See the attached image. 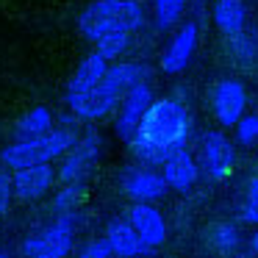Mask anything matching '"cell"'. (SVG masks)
Here are the masks:
<instances>
[{"label":"cell","instance_id":"1","mask_svg":"<svg viewBox=\"0 0 258 258\" xmlns=\"http://www.w3.org/2000/svg\"><path fill=\"white\" fill-rule=\"evenodd\" d=\"M189 131L191 119L186 106L172 97H161L147 108L139 131L128 145L142 164H164L169 156L186 147Z\"/></svg>","mask_w":258,"mask_h":258},{"label":"cell","instance_id":"2","mask_svg":"<svg viewBox=\"0 0 258 258\" xmlns=\"http://www.w3.org/2000/svg\"><path fill=\"white\" fill-rule=\"evenodd\" d=\"M147 75L150 73H147L145 64H134V61L114 64V67H108V73L103 75V81L84 97V100L70 106V111L78 119H103L106 114H111L114 108L125 100V95H128L136 84H145Z\"/></svg>","mask_w":258,"mask_h":258},{"label":"cell","instance_id":"3","mask_svg":"<svg viewBox=\"0 0 258 258\" xmlns=\"http://www.w3.org/2000/svg\"><path fill=\"white\" fill-rule=\"evenodd\" d=\"M145 12L136 0H95L81 12L78 28L89 42H100L111 31H131L142 28Z\"/></svg>","mask_w":258,"mask_h":258},{"label":"cell","instance_id":"4","mask_svg":"<svg viewBox=\"0 0 258 258\" xmlns=\"http://www.w3.org/2000/svg\"><path fill=\"white\" fill-rule=\"evenodd\" d=\"M78 145V128H53L50 134L39 136V139L28 142H14V145L3 147L0 153V164L12 169H25L36 167V164H53L56 158H64L73 147Z\"/></svg>","mask_w":258,"mask_h":258},{"label":"cell","instance_id":"5","mask_svg":"<svg viewBox=\"0 0 258 258\" xmlns=\"http://www.w3.org/2000/svg\"><path fill=\"white\" fill-rule=\"evenodd\" d=\"M73 230H75V214H58L45 230L25 239L23 255L25 258H64L73 250Z\"/></svg>","mask_w":258,"mask_h":258},{"label":"cell","instance_id":"6","mask_svg":"<svg viewBox=\"0 0 258 258\" xmlns=\"http://www.w3.org/2000/svg\"><path fill=\"white\" fill-rule=\"evenodd\" d=\"M97 158H100V134L97 131H86L78 139V145L64 156L61 167H58L61 186H84V180L97 167Z\"/></svg>","mask_w":258,"mask_h":258},{"label":"cell","instance_id":"7","mask_svg":"<svg viewBox=\"0 0 258 258\" xmlns=\"http://www.w3.org/2000/svg\"><path fill=\"white\" fill-rule=\"evenodd\" d=\"M236 150L222 131H208L200 142V172L214 183H222L233 175Z\"/></svg>","mask_w":258,"mask_h":258},{"label":"cell","instance_id":"8","mask_svg":"<svg viewBox=\"0 0 258 258\" xmlns=\"http://www.w3.org/2000/svg\"><path fill=\"white\" fill-rule=\"evenodd\" d=\"M211 108H214V117L222 128H236L244 117V108H247V89L241 81L233 78H225L214 86V95H211Z\"/></svg>","mask_w":258,"mask_h":258},{"label":"cell","instance_id":"9","mask_svg":"<svg viewBox=\"0 0 258 258\" xmlns=\"http://www.w3.org/2000/svg\"><path fill=\"white\" fill-rule=\"evenodd\" d=\"M153 89H150V84H136L134 89L125 95V100L119 103V114H117V122H114V131H117V136L119 139H125V142H131L134 139V134L139 131V125H142V119H145V114H147V108L153 106Z\"/></svg>","mask_w":258,"mask_h":258},{"label":"cell","instance_id":"10","mask_svg":"<svg viewBox=\"0 0 258 258\" xmlns=\"http://www.w3.org/2000/svg\"><path fill=\"white\" fill-rule=\"evenodd\" d=\"M128 222L139 233L145 250H158L167 241V222L153 203H134L128 208Z\"/></svg>","mask_w":258,"mask_h":258},{"label":"cell","instance_id":"11","mask_svg":"<svg viewBox=\"0 0 258 258\" xmlns=\"http://www.w3.org/2000/svg\"><path fill=\"white\" fill-rule=\"evenodd\" d=\"M106 73H108V58H103L97 50L89 53V56L75 67L73 78H70V84H67V95H64L67 106H75L78 100H84V97L103 81Z\"/></svg>","mask_w":258,"mask_h":258},{"label":"cell","instance_id":"12","mask_svg":"<svg viewBox=\"0 0 258 258\" xmlns=\"http://www.w3.org/2000/svg\"><path fill=\"white\" fill-rule=\"evenodd\" d=\"M167 180L161 172H153L147 167H131L122 175V191L134 203H156L158 197H164L167 191Z\"/></svg>","mask_w":258,"mask_h":258},{"label":"cell","instance_id":"13","mask_svg":"<svg viewBox=\"0 0 258 258\" xmlns=\"http://www.w3.org/2000/svg\"><path fill=\"white\" fill-rule=\"evenodd\" d=\"M58 175L53 172L50 164H36V167H25V169H14L12 180H14V197L23 203L39 200L42 195H47Z\"/></svg>","mask_w":258,"mask_h":258},{"label":"cell","instance_id":"14","mask_svg":"<svg viewBox=\"0 0 258 258\" xmlns=\"http://www.w3.org/2000/svg\"><path fill=\"white\" fill-rule=\"evenodd\" d=\"M195 50H197V25L195 23H186V25H180V28H178V34L172 36L169 47L164 50L161 70L167 75L183 73V70L189 67L191 56H195Z\"/></svg>","mask_w":258,"mask_h":258},{"label":"cell","instance_id":"15","mask_svg":"<svg viewBox=\"0 0 258 258\" xmlns=\"http://www.w3.org/2000/svg\"><path fill=\"white\" fill-rule=\"evenodd\" d=\"M161 175H164L169 189L189 191L191 186L197 183V178H200V161L183 147V150H178L175 156H169L167 161L161 164Z\"/></svg>","mask_w":258,"mask_h":258},{"label":"cell","instance_id":"16","mask_svg":"<svg viewBox=\"0 0 258 258\" xmlns=\"http://www.w3.org/2000/svg\"><path fill=\"white\" fill-rule=\"evenodd\" d=\"M106 241L117 258H136L139 252H145V244L128 219H111L106 228Z\"/></svg>","mask_w":258,"mask_h":258},{"label":"cell","instance_id":"17","mask_svg":"<svg viewBox=\"0 0 258 258\" xmlns=\"http://www.w3.org/2000/svg\"><path fill=\"white\" fill-rule=\"evenodd\" d=\"M53 131V111L47 106H34L31 111H25L23 117L14 122V136L17 142H28V139H39V136Z\"/></svg>","mask_w":258,"mask_h":258},{"label":"cell","instance_id":"18","mask_svg":"<svg viewBox=\"0 0 258 258\" xmlns=\"http://www.w3.org/2000/svg\"><path fill=\"white\" fill-rule=\"evenodd\" d=\"M244 20H247V12L241 0H217L214 3V23L228 39H233L244 31Z\"/></svg>","mask_w":258,"mask_h":258},{"label":"cell","instance_id":"19","mask_svg":"<svg viewBox=\"0 0 258 258\" xmlns=\"http://www.w3.org/2000/svg\"><path fill=\"white\" fill-rule=\"evenodd\" d=\"M206 241L217 252L228 255V252H233L236 247H239L241 236H239V228H236V225H230V222H214L211 228L206 230Z\"/></svg>","mask_w":258,"mask_h":258},{"label":"cell","instance_id":"20","mask_svg":"<svg viewBox=\"0 0 258 258\" xmlns=\"http://www.w3.org/2000/svg\"><path fill=\"white\" fill-rule=\"evenodd\" d=\"M230 42V50H233V56L239 58L241 64H255L258 61V36L252 34V31H241L239 36H233Z\"/></svg>","mask_w":258,"mask_h":258},{"label":"cell","instance_id":"21","mask_svg":"<svg viewBox=\"0 0 258 258\" xmlns=\"http://www.w3.org/2000/svg\"><path fill=\"white\" fill-rule=\"evenodd\" d=\"M131 45V31H111V34H106L100 42H97V53H100L103 58H119L125 50H128Z\"/></svg>","mask_w":258,"mask_h":258},{"label":"cell","instance_id":"22","mask_svg":"<svg viewBox=\"0 0 258 258\" xmlns=\"http://www.w3.org/2000/svg\"><path fill=\"white\" fill-rule=\"evenodd\" d=\"M186 0H156V23L161 31H169L183 17Z\"/></svg>","mask_w":258,"mask_h":258},{"label":"cell","instance_id":"23","mask_svg":"<svg viewBox=\"0 0 258 258\" xmlns=\"http://www.w3.org/2000/svg\"><path fill=\"white\" fill-rule=\"evenodd\" d=\"M84 203V186H61L53 197V208L58 214H75Z\"/></svg>","mask_w":258,"mask_h":258},{"label":"cell","instance_id":"24","mask_svg":"<svg viewBox=\"0 0 258 258\" xmlns=\"http://www.w3.org/2000/svg\"><path fill=\"white\" fill-rule=\"evenodd\" d=\"M236 142L241 147H255L258 145V114H244L241 122L236 125Z\"/></svg>","mask_w":258,"mask_h":258},{"label":"cell","instance_id":"25","mask_svg":"<svg viewBox=\"0 0 258 258\" xmlns=\"http://www.w3.org/2000/svg\"><path fill=\"white\" fill-rule=\"evenodd\" d=\"M241 219L258 225V178H250V183H247L244 200H241Z\"/></svg>","mask_w":258,"mask_h":258},{"label":"cell","instance_id":"26","mask_svg":"<svg viewBox=\"0 0 258 258\" xmlns=\"http://www.w3.org/2000/svg\"><path fill=\"white\" fill-rule=\"evenodd\" d=\"M111 255H114V252H111V247H108L106 239L89 241V244H84V247H81V252H78V258H111Z\"/></svg>","mask_w":258,"mask_h":258},{"label":"cell","instance_id":"27","mask_svg":"<svg viewBox=\"0 0 258 258\" xmlns=\"http://www.w3.org/2000/svg\"><path fill=\"white\" fill-rule=\"evenodd\" d=\"M12 197H14V180L9 178V172L3 169V164H0V214L9 211Z\"/></svg>","mask_w":258,"mask_h":258},{"label":"cell","instance_id":"28","mask_svg":"<svg viewBox=\"0 0 258 258\" xmlns=\"http://www.w3.org/2000/svg\"><path fill=\"white\" fill-rule=\"evenodd\" d=\"M250 247H252V255L258 258V230L252 233V239H250Z\"/></svg>","mask_w":258,"mask_h":258},{"label":"cell","instance_id":"29","mask_svg":"<svg viewBox=\"0 0 258 258\" xmlns=\"http://www.w3.org/2000/svg\"><path fill=\"white\" fill-rule=\"evenodd\" d=\"M0 258H9V255H6V252H0Z\"/></svg>","mask_w":258,"mask_h":258},{"label":"cell","instance_id":"30","mask_svg":"<svg viewBox=\"0 0 258 258\" xmlns=\"http://www.w3.org/2000/svg\"><path fill=\"white\" fill-rule=\"evenodd\" d=\"M241 258H255V255H241Z\"/></svg>","mask_w":258,"mask_h":258}]
</instances>
